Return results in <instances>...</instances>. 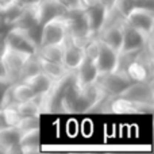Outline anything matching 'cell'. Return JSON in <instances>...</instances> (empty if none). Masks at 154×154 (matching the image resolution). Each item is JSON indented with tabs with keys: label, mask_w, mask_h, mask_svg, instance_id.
Masks as SVG:
<instances>
[{
	"label": "cell",
	"mask_w": 154,
	"mask_h": 154,
	"mask_svg": "<svg viewBox=\"0 0 154 154\" xmlns=\"http://www.w3.org/2000/svg\"><path fill=\"white\" fill-rule=\"evenodd\" d=\"M12 106L16 108L20 116H41V114H42L41 107L38 101L35 100V97L26 101H20V103H15Z\"/></svg>",
	"instance_id": "obj_22"
},
{
	"label": "cell",
	"mask_w": 154,
	"mask_h": 154,
	"mask_svg": "<svg viewBox=\"0 0 154 154\" xmlns=\"http://www.w3.org/2000/svg\"><path fill=\"white\" fill-rule=\"evenodd\" d=\"M19 146L22 153H35L39 150L41 146V131L39 128L26 131L20 134L19 138Z\"/></svg>",
	"instance_id": "obj_18"
},
{
	"label": "cell",
	"mask_w": 154,
	"mask_h": 154,
	"mask_svg": "<svg viewBox=\"0 0 154 154\" xmlns=\"http://www.w3.org/2000/svg\"><path fill=\"white\" fill-rule=\"evenodd\" d=\"M66 26H65L64 18L51 19L41 26V38H39V46L46 45H58L64 43L66 39Z\"/></svg>",
	"instance_id": "obj_6"
},
{
	"label": "cell",
	"mask_w": 154,
	"mask_h": 154,
	"mask_svg": "<svg viewBox=\"0 0 154 154\" xmlns=\"http://www.w3.org/2000/svg\"><path fill=\"white\" fill-rule=\"evenodd\" d=\"M60 4L64 7V10L66 11H76V10H81V3L80 0H57Z\"/></svg>",
	"instance_id": "obj_24"
},
{
	"label": "cell",
	"mask_w": 154,
	"mask_h": 154,
	"mask_svg": "<svg viewBox=\"0 0 154 154\" xmlns=\"http://www.w3.org/2000/svg\"><path fill=\"white\" fill-rule=\"evenodd\" d=\"M11 84H12V82L8 79H0V108H2V103L5 96V92H7V89L10 88Z\"/></svg>",
	"instance_id": "obj_25"
},
{
	"label": "cell",
	"mask_w": 154,
	"mask_h": 154,
	"mask_svg": "<svg viewBox=\"0 0 154 154\" xmlns=\"http://www.w3.org/2000/svg\"><path fill=\"white\" fill-rule=\"evenodd\" d=\"M7 32V31H5ZM5 32H0V57L7 50V42H5Z\"/></svg>",
	"instance_id": "obj_26"
},
{
	"label": "cell",
	"mask_w": 154,
	"mask_h": 154,
	"mask_svg": "<svg viewBox=\"0 0 154 154\" xmlns=\"http://www.w3.org/2000/svg\"><path fill=\"white\" fill-rule=\"evenodd\" d=\"M130 82L131 80L127 77V75L119 70L100 73L96 80V84L106 96H119L120 92L125 91Z\"/></svg>",
	"instance_id": "obj_5"
},
{
	"label": "cell",
	"mask_w": 154,
	"mask_h": 154,
	"mask_svg": "<svg viewBox=\"0 0 154 154\" xmlns=\"http://www.w3.org/2000/svg\"><path fill=\"white\" fill-rule=\"evenodd\" d=\"M20 131L15 126H4L0 128V147L4 149L5 154L22 153L19 146Z\"/></svg>",
	"instance_id": "obj_14"
},
{
	"label": "cell",
	"mask_w": 154,
	"mask_h": 154,
	"mask_svg": "<svg viewBox=\"0 0 154 154\" xmlns=\"http://www.w3.org/2000/svg\"><path fill=\"white\" fill-rule=\"evenodd\" d=\"M146 39V35L133 29L125 22L122 29V46H120L119 53H133V51L142 50L145 48Z\"/></svg>",
	"instance_id": "obj_10"
},
{
	"label": "cell",
	"mask_w": 154,
	"mask_h": 154,
	"mask_svg": "<svg viewBox=\"0 0 154 154\" xmlns=\"http://www.w3.org/2000/svg\"><path fill=\"white\" fill-rule=\"evenodd\" d=\"M62 18H64L65 26H66V37L70 38L72 41L82 45L88 38L95 37V35L91 34L82 10L68 11L62 15Z\"/></svg>",
	"instance_id": "obj_3"
},
{
	"label": "cell",
	"mask_w": 154,
	"mask_h": 154,
	"mask_svg": "<svg viewBox=\"0 0 154 154\" xmlns=\"http://www.w3.org/2000/svg\"><path fill=\"white\" fill-rule=\"evenodd\" d=\"M103 111L112 112L120 115H131V114H152L154 109V104L135 103L122 96H104L103 99Z\"/></svg>",
	"instance_id": "obj_2"
},
{
	"label": "cell",
	"mask_w": 154,
	"mask_h": 154,
	"mask_svg": "<svg viewBox=\"0 0 154 154\" xmlns=\"http://www.w3.org/2000/svg\"><path fill=\"white\" fill-rule=\"evenodd\" d=\"M73 72H75V79L77 85L93 84V82H96L99 76V70L95 61L87 58V57L82 60V62L79 65V68L76 70H73Z\"/></svg>",
	"instance_id": "obj_16"
},
{
	"label": "cell",
	"mask_w": 154,
	"mask_h": 154,
	"mask_svg": "<svg viewBox=\"0 0 154 154\" xmlns=\"http://www.w3.org/2000/svg\"><path fill=\"white\" fill-rule=\"evenodd\" d=\"M0 79H7L5 76V69H4V65H3V60L0 57Z\"/></svg>",
	"instance_id": "obj_28"
},
{
	"label": "cell",
	"mask_w": 154,
	"mask_h": 154,
	"mask_svg": "<svg viewBox=\"0 0 154 154\" xmlns=\"http://www.w3.org/2000/svg\"><path fill=\"white\" fill-rule=\"evenodd\" d=\"M27 56H30V54H24V53H20V51L11 50V49H7L5 53L3 54L2 60L5 69V76H7V79L11 82L19 81L20 69L23 66V62L27 58Z\"/></svg>",
	"instance_id": "obj_12"
},
{
	"label": "cell",
	"mask_w": 154,
	"mask_h": 154,
	"mask_svg": "<svg viewBox=\"0 0 154 154\" xmlns=\"http://www.w3.org/2000/svg\"><path fill=\"white\" fill-rule=\"evenodd\" d=\"M64 51H62V65L65 66V69L73 72L79 68V65L82 62V60L85 58L84 54V48L81 43L75 42L70 38L66 37V39L64 41Z\"/></svg>",
	"instance_id": "obj_9"
},
{
	"label": "cell",
	"mask_w": 154,
	"mask_h": 154,
	"mask_svg": "<svg viewBox=\"0 0 154 154\" xmlns=\"http://www.w3.org/2000/svg\"><path fill=\"white\" fill-rule=\"evenodd\" d=\"M118 56H119V51L114 50L108 45L99 41V50L95 58V64L97 66L99 75L100 73H108V72H112V70H116Z\"/></svg>",
	"instance_id": "obj_13"
},
{
	"label": "cell",
	"mask_w": 154,
	"mask_h": 154,
	"mask_svg": "<svg viewBox=\"0 0 154 154\" xmlns=\"http://www.w3.org/2000/svg\"><path fill=\"white\" fill-rule=\"evenodd\" d=\"M62 51H64V45H46L39 46L37 50V54L39 58L46 60L51 62H61L62 64Z\"/></svg>",
	"instance_id": "obj_19"
},
{
	"label": "cell",
	"mask_w": 154,
	"mask_h": 154,
	"mask_svg": "<svg viewBox=\"0 0 154 154\" xmlns=\"http://www.w3.org/2000/svg\"><path fill=\"white\" fill-rule=\"evenodd\" d=\"M4 126H7V123H5L4 116H3V112H2V108H0V128L4 127Z\"/></svg>",
	"instance_id": "obj_29"
},
{
	"label": "cell",
	"mask_w": 154,
	"mask_h": 154,
	"mask_svg": "<svg viewBox=\"0 0 154 154\" xmlns=\"http://www.w3.org/2000/svg\"><path fill=\"white\" fill-rule=\"evenodd\" d=\"M38 72H41L39 57H38L37 53L30 54V56H27V58L23 62V66L20 69V75H19V81H22V80L27 79V77L32 75H37Z\"/></svg>",
	"instance_id": "obj_21"
},
{
	"label": "cell",
	"mask_w": 154,
	"mask_h": 154,
	"mask_svg": "<svg viewBox=\"0 0 154 154\" xmlns=\"http://www.w3.org/2000/svg\"><path fill=\"white\" fill-rule=\"evenodd\" d=\"M24 81L32 91H34L35 96L38 95H46L50 91V88L53 87V80L50 79L48 75H45L43 72H38L37 75H32L27 79L22 80Z\"/></svg>",
	"instance_id": "obj_17"
},
{
	"label": "cell",
	"mask_w": 154,
	"mask_h": 154,
	"mask_svg": "<svg viewBox=\"0 0 154 154\" xmlns=\"http://www.w3.org/2000/svg\"><path fill=\"white\" fill-rule=\"evenodd\" d=\"M82 12H84L85 20H87V23H88L91 34L96 37V34L99 32V30L101 29V26H103V23H104L107 8L104 7V5H101L100 3H97V4H93V5H89V7L84 8Z\"/></svg>",
	"instance_id": "obj_15"
},
{
	"label": "cell",
	"mask_w": 154,
	"mask_h": 154,
	"mask_svg": "<svg viewBox=\"0 0 154 154\" xmlns=\"http://www.w3.org/2000/svg\"><path fill=\"white\" fill-rule=\"evenodd\" d=\"M115 2H116V0H99V3H100L101 5H104L107 10H108V8H111L112 5H114Z\"/></svg>",
	"instance_id": "obj_27"
},
{
	"label": "cell",
	"mask_w": 154,
	"mask_h": 154,
	"mask_svg": "<svg viewBox=\"0 0 154 154\" xmlns=\"http://www.w3.org/2000/svg\"><path fill=\"white\" fill-rule=\"evenodd\" d=\"M34 11L41 26L51 19L60 18L66 12L57 0H37L34 4Z\"/></svg>",
	"instance_id": "obj_11"
},
{
	"label": "cell",
	"mask_w": 154,
	"mask_h": 154,
	"mask_svg": "<svg viewBox=\"0 0 154 154\" xmlns=\"http://www.w3.org/2000/svg\"><path fill=\"white\" fill-rule=\"evenodd\" d=\"M104 93L96 82L88 85H77L76 81L66 88L61 99V112L84 114L93 111L100 104Z\"/></svg>",
	"instance_id": "obj_1"
},
{
	"label": "cell",
	"mask_w": 154,
	"mask_h": 154,
	"mask_svg": "<svg viewBox=\"0 0 154 154\" xmlns=\"http://www.w3.org/2000/svg\"><path fill=\"white\" fill-rule=\"evenodd\" d=\"M15 127L20 131V134L34 128H39V116H22Z\"/></svg>",
	"instance_id": "obj_23"
},
{
	"label": "cell",
	"mask_w": 154,
	"mask_h": 154,
	"mask_svg": "<svg viewBox=\"0 0 154 154\" xmlns=\"http://www.w3.org/2000/svg\"><path fill=\"white\" fill-rule=\"evenodd\" d=\"M125 22L133 29L138 30L143 35L149 37L154 29V10L153 7H135L125 16Z\"/></svg>",
	"instance_id": "obj_4"
},
{
	"label": "cell",
	"mask_w": 154,
	"mask_h": 154,
	"mask_svg": "<svg viewBox=\"0 0 154 154\" xmlns=\"http://www.w3.org/2000/svg\"><path fill=\"white\" fill-rule=\"evenodd\" d=\"M5 42H7V49L24 54H34L37 53L38 49V46L24 34V31L19 29H8L5 32Z\"/></svg>",
	"instance_id": "obj_8"
},
{
	"label": "cell",
	"mask_w": 154,
	"mask_h": 154,
	"mask_svg": "<svg viewBox=\"0 0 154 154\" xmlns=\"http://www.w3.org/2000/svg\"><path fill=\"white\" fill-rule=\"evenodd\" d=\"M119 96L135 103L154 104L153 81H131Z\"/></svg>",
	"instance_id": "obj_7"
},
{
	"label": "cell",
	"mask_w": 154,
	"mask_h": 154,
	"mask_svg": "<svg viewBox=\"0 0 154 154\" xmlns=\"http://www.w3.org/2000/svg\"><path fill=\"white\" fill-rule=\"evenodd\" d=\"M39 61H41V72L48 75L53 81H57L66 72H69V70L65 69V66L61 62H51V61H46V60H42V58H39Z\"/></svg>",
	"instance_id": "obj_20"
}]
</instances>
